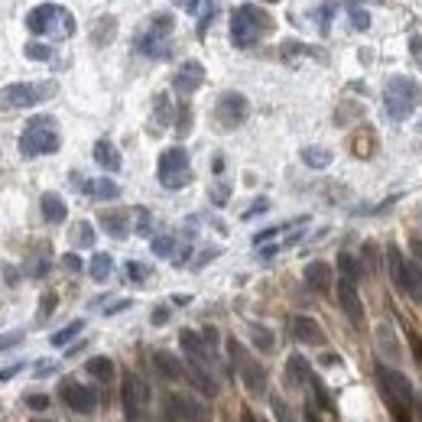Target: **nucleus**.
<instances>
[{
  "label": "nucleus",
  "instance_id": "obj_34",
  "mask_svg": "<svg viewBox=\"0 0 422 422\" xmlns=\"http://www.w3.org/2000/svg\"><path fill=\"white\" fill-rule=\"evenodd\" d=\"M114 16H104V20H101V23H94V43H98V46H108L111 43V33H114Z\"/></svg>",
  "mask_w": 422,
  "mask_h": 422
},
{
  "label": "nucleus",
  "instance_id": "obj_28",
  "mask_svg": "<svg viewBox=\"0 0 422 422\" xmlns=\"http://www.w3.org/2000/svg\"><path fill=\"white\" fill-rule=\"evenodd\" d=\"M302 162L309 169H325V166H331V150H325V146H306L302 150Z\"/></svg>",
  "mask_w": 422,
  "mask_h": 422
},
{
  "label": "nucleus",
  "instance_id": "obj_4",
  "mask_svg": "<svg viewBox=\"0 0 422 422\" xmlns=\"http://www.w3.org/2000/svg\"><path fill=\"white\" fill-rule=\"evenodd\" d=\"M419 84L409 75H393L384 88V108L393 121H406L416 108H419Z\"/></svg>",
  "mask_w": 422,
  "mask_h": 422
},
{
  "label": "nucleus",
  "instance_id": "obj_47",
  "mask_svg": "<svg viewBox=\"0 0 422 422\" xmlns=\"http://www.w3.org/2000/svg\"><path fill=\"white\" fill-rule=\"evenodd\" d=\"M62 267L69 270V273H82V260H78L75 253H65V257H62Z\"/></svg>",
  "mask_w": 422,
  "mask_h": 422
},
{
  "label": "nucleus",
  "instance_id": "obj_33",
  "mask_svg": "<svg viewBox=\"0 0 422 422\" xmlns=\"http://www.w3.org/2000/svg\"><path fill=\"white\" fill-rule=\"evenodd\" d=\"M338 270H341V277L354 279V283H357V277H361V263L354 260L351 253H338Z\"/></svg>",
  "mask_w": 422,
  "mask_h": 422
},
{
  "label": "nucleus",
  "instance_id": "obj_42",
  "mask_svg": "<svg viewBox=\"0 0 422 422\" xmlns=\"http://www.w3.org/2000/svg\"><path fill=\"white\" fill-rule=\"evenodd\" d=\"M361 253H364V270L374 277V273H377V244H374V240H367V244L361 247Z\"/></svg>",
  "mask_w": 422,
  "mask_h": 422
},
{
  "label": "nucleus",
  "instance_id": "obj_20",
  "mask_svg": "<svg viewBox=\"0 0 422 422\" xmlns=\"http://www.w3.org/2000/svg\"><path fill=\"white\" fill-rule=\"evenodd\" d=\"M306 286L315 292H328L331 289V267L322 260H315L306 267Z\"/></svg>",
  "mask_w": 422,
  "mask_h": 422
},
{
  "label": "nucleus",
  "instance_id": "obj_18",
  "mask_svg": "<svg viewBox=\"0 0 422 422\" xmlns=\"http://www.w3.org/2000/svg\"><path fill=\"white\" fill-rule=\"evenodd\" d=\"M374 335H377V348H380V354H384L387 361H403V348H399V341H396V335H393L390 322H380Z\"/></svg>",
  "mask_w": 422,
  "mask_h": 422
},
{
  "label": "nucleus",
  "instance_id": "obj_23",
  "mask_svg": "<svg viewBox=\"0 0 422 422\" xmlns=\"http://www.w3.org/2000/svg\"><path fill=\"white\" fill-rule=\"evenodd\" d=\"M94 162L101 169H108V172H117L121 169V153H117V146L111 140H98L94 143Z\"/></svg>",
  "mask_w": 422,
  "mask_h": 422
},
{
  "label": "nucleus",
  "instance_id": "obj_37",
  "mask_svg": "<svg viewBox=\"0 0 422 422\" xmlns=\"http://www.w3.org/2000/svg\"><path fill=\"white\" fill-rule=\"evenodd\" d=\"M72 240H75L78 247H91L94 244V228L88 221H78L75 224V234H72Z\"/></svg>",
  "mask_w": 422,
  "mask_h": 422
},
{
  "label": "nucleus",
  "instance_id": "obj_62",
  "mask_svg": "<svg viewBox=\"0 0 422 422\" xmlns=\"http://www.w3.org/2000/svg\"><path fill=\"white\" fill-rule=\"evenodd\" d=\"M419 416H422V406H419Z\"/></svg>",
  "mask_w": 422,
  "mask_h": 422
},
{
  "label": "nucleus",
  "instance_id": "obj_24",
  "mask_svg": "<svg viewBox=\"0 0 422 422\" xmlns=\"http://www.w3.org/2000/svg\"><path fill=\"white\" fill-rule=\"evenodd\" d=\"M101 228L108 231L114 240H123L131 234V224H127V211H104L101 215Z\"/></svg>",
  "mask_w": 422,
  "mask_h": 422
},
{
  "label": "nucleus",
  "instance_id": "obj_46",
  "mask_svg": "<svg viewBox=\"0 0 422 422\" xmlns=\"http://www.w3.org/2000/svg\"><path fill=\"white\" fill-rule=\"evenodd\" d=\"M26 406H30V409H46L49 396H43V393H30V396H26Z\"/></svg>",
  "mask_w": 422,
  "mask_h": 422
},
{
  "label": "nucleus",
  "instance_id": "obj_13",
  "mask_svg": "<svg viewBox=\"0 0 422 422\" xmlns=\"http://www.w3.org/2000/svg\"><path fill=\"white\" fill-rule=\"evenodd\" d=\"M59 396L62 403L72 409V413H94L98 409V393L91 390V387H82L78 380H62L59 387Z\"/></svg>",
  "mask_w": 422,
  "mask_h": 422
},
{
  "label": "nucleus",
  "instance_id": "obj_45",
  "mask_svg": "<svg viewBox=\"0 0 422 422\" xmlns=\"http://www.w3.org/2000/svg\"><path fill=\"white\" fill-rule=\"evenodd\" d=\"M267 208H270V201H267V199H257V201H253V205H250V208H247V211H244V221H250V218L263 215V211H267Z\"/></svg>",
  "mask_w": 422,
  "mask_h": 422
},
{
  "label": "nucleus",
  "instance_id": "obj_32",
  "mask_svg": "<svg viewBox=\"0 0 422 422\" xmlns=\"http://www.w3.org/2000/svg\"><path fill=\"white\" fill-rule=\"evenodd\" d=\"M250 338H253V345L260 348V351H273V345H277V338H273V331L267 328V325H250Z\"/></svg>",
  "mask_w": 422,
  "mask_h": 422
},
{
  "label": "nucleus",
  "instance_id": "obj_49",
  "mask_svg": "<svg viewBox=\"0 0 422 422\" xmlns=\"http://www.w3.org/2000/svg\"><path fill=\"white\" fill-rule=\"evenodd\" d=\"M176 7H182L185 13H199V7H201V0H172Z\"/></svg>",
  "mask_w": 422,
  "mask_h": 422
},
{
  "label": "nucleus",
  "instance_id": "obj_16",
  "mask_svg": "<svg viewBox=\"0 0 422 422\" xmlns=\"http://www.w3.org/2000/svg\"><path fill=\"white\" fill-rule=\"evenodd\" d=\"M201 82H205V65L195 59L179 65V72L172 75V88H176L179 94H192L195 88H201Z\"/></svg>",
  "mask_w": 422,
  "mask_h": 422
},
{
  "label": "nucleus",
  "instance_id": "obj_17",
  "mask_svg": "<svg viewBox=\"0 0 422 422\" xmlns=\"http://www.w3.org/2000/svg\"><path fill=\"white\" fill-rule=\"evenodd\" d=\"M292 338L299 341V345H325V331H322V325L315 322V318H309V315H296L292 318Z\"/></svg>",
  "mask_w": 422,
  "mask_h": 422
},
{
  "label": "nucleus",
  "instance_id": "obj_50",
  "mask_svg": "<svg viewBox=\"0 0 422 422\" xmlns=\"http://www.w3.org/2000/svg\"><path fill=\"white\" fill-rule=\"evenodd\" d=\"M189 127H192V114H189V108H182V114H179V133H189Z\"/></svg>",
  "mask_w": 422,
  "mask_h": 422
},
{
  "label": "nucleus",
  "instance_id": "obj_10",
  "mask_svg": "<svg viewBox=\"0 0 422 422\" xmlns=\"http://www.w3.org/2000/svg\"><path fill=\"white\" fill-rule=\"evenodd\" d=\"M228 351H231V361H234V367H238L240 380H244V387L253 393V396H260V393L267 390V370L253 361L250 354L240 348V341H234V338L228 341Z\"/></svg>",
  "mask_w": 422,
  "mask_h": 422
},
{
  "label": "nucleus",
  "instance_id": "obj_31",
  "mask_svg": "<svg viewBox=\"0 0 422 422\" xmlns=\"http://www.w3.org/2000/svg\"><path fill=\"white\" fill-rule=\"evenodd\" d=\"M82 328H84V322H82V318H75V322H69L62 331H55L49 341H52V348H65V345H72V338H75V335H82Z\"/></svg>",
  "mask_w": 422,
  "mask_h": 422
},
{
  "label": "nucleus",
  "instance_id": "obj_61",
  "mask_svg": "<svg viewBox=\"0 0 422 422\" xmlns=\"http://www.w3.org/2000/svg\"><path fill=\"white\" fill-rule=\"evenodd\" d=\"M267 4H279V0H267Z\"/></svg>",
  "mask_w": 422,
  "mask_h": 422
},
{
  "label": "nucleus",
  "instance_id": "obj_14",
  "mask_svg": "<svg viewBox=\"0 0 422 422\" xmlns=\"http://www.w3.org/2000/svg\"><path fill=\"white\" fill-rule=\"evenodd\" d=\"M166 409H169V416L179 422H205L208 419V409L201 406L199 399L182 396V393H172V396L166 399Z\"/></svg>",
  "mask_w": 422,
  "mask_h": 422
},
{
  "label": "nucleus",
  "instance_id": "obj_52",
  "mask_svg": "<svg viewBox=\"0 0 422 422\" xmlns=\"http://www.w3.org/2000/svg\"><path fill=\"white\" fill-rule=\"evenodd\" d=\"M133 302L131 299H117V302H111L108 309H104V315H114V312H123V309H131Z\"/></svg>",
  "mask_w": 422,
  "mask_h": 422
},
{
  "label": "nucleus",
  "instance_id": "obj_11",
  "mask_svg": "<svg viewBox=\"0 0 422 422\" xmlns=\"http://www.w3.org/2000/svg\"><path fill=\"white\" fill-rule=\"evenodd\" d=\"M247 114H250V104H247V98L238 91H224L215 104V117L224 131H238L240 123L247 121Z\"/></svg>",
  "mask_w": 422,
  "mask_h": 422
},
{
  "label": "nucleus",
  "instance_id": "obj_40",
  "mask_svg": "<svg viewBox=\"0 0 422 422\" xmlns=\"http://www.w3.org/2000/svg\"><path fill=\"white\" fill-rule=\"evenodd\" d=\"M26 59H36V62H49L52 59V49L49 46H43V43H26Z\"/></svg>",
  "mask_w": 422,
  "mask_h": 422
},
{
  "label": "nucleus",
  "instance_id": "obj_59",
  "mask_svg": "<svg viewBox=\"0 0 422 422\" xmlns=\"http://www.w3.org/2000/svg\"><path fill=\"white\" fill-rule=\"evenodd\" d=\"M33 422H52V419H33Z\"/></svg>",
  "mask_w": 422,
  "mask_h": 422
},
{
  "label": "nucleus",
  "instance_id": "obj_29",
  "mask_svg": "<svg viewBox=\"0 0 422 422\" xmlns=\"http://www.w3.org/2000/svg\"><path fill=\"white\" fill-rule=\"evenodd\" d=\"M111 270H114V260H111V253H94V257H91V267H88V273H91L94 283H104V279L111 277Z\"/></svg>",
  "mask_w": 422,
  "mask_h": 422
},
{
  "label": "nucleus",
  "instance_id": "obj_9",
  "mask_svg": "<svg viewBox=\"0 0 422 422\" xmlns=\"http://www.w3.org/2000/svg\"><path fill=\"white\" fill-rule=\"evenodd\" d=\"M160 182H162V189H185V185L192 182V166H189L185 146H169V150H162Z\"/></svg>",
  "mask_w": 422,
  "mask_h": 422
},
{
  "label": "nucleus",
  "instance_id": "obj_12",
  "mask_svg": "<svg viewBox=\"0 0 422 422\" xmlns=\"http://www.w3.org/2000/svg\"><path fill=\"white\" fill-rule=\"evenodd\" d=\"M146 399H150V390H146L143 380H140L137 374H123L121 403H123V416H127V422H140Z\"/></svg>",
  "mask_w": 422,
  "mask_h": 422
},
{
  "label": "nucleus",
  "instance_id": "obj_41",
  "mask_svg": "<svg viewBox=\"0 0 422 422\" xmlns=\"http://www.w3.org/2000/svg\"><path fill=\"white\" fill-rule=\"evenodd\" d=\"M137 234L140 238H150L153 234V215L146 208H137Z\"/></svg>",
  "mask_w": 422,
  "mask_h": 422
},
{
  "label": "nucleus",
  "instance_id": "obj_1",
  "mask_svg": "<svg viewBox=\"0 0 422 422\" xmlns=\"http://www.w3.org/2000/svg\"><path fill=\"white\" fill-rule=\"evenodd\" d=\"M377 384H380V393L384 399L390 403V413H393V422H413V384H409L406 377L399 374L393 367H384V364H377Z\"/></svg>",
  "mask_w": 422,
  "mask_h": 422
},
{
  "label": "nucleus",
  "instance_id": "obj_35",
  "mask_svg": "<svg viewBox=\"0 0 422 422\" xmlns=\"http://www.w3.org/2000/svg\"><path fill=\"white\" fill-rule=\"evenodd\" d=\"M270 409H273V416H277V422H296V416H292L289 403H286L283 396H270Z\"/></svg>",
  "mask_w": 422,
  "mask_h": 422
},
{
  "label": "nucleus",
  "instance_id": "obj_19",
  "mask_svg": "<svg viewBox=\"0 0 422 422\" xmlns=\"http://www.w3.org/2000/svg\"><path fill=\"white\" fill-rule=\"evenodd\" d=\"M189 377H192V384L199 387L205 396H218V390H221V384H218V377L211 367H205V364H195L189 361Z\"/></svg>",
  "mask_w": 422,
  "mask_h": 422
},
{
  "label": "nucleus",
  "instance_id": "obj_15",
  "mask_svg": "<svg viewBox=\"0 0 422 422\" xmlns=\"http://www.w3.org/2000/svg\"><path fill=\"white\" fill-rule=\"evenodd\" d=\"M338 302L345 309V315L351 318V325H364V302L357 296V283L354 279H338Z\"/></svg>",
  "mask_w": 422,
  "mask_h": 422
},
{
  "label": "nucleus",
  "instance_id": "obj_43",
  "mask_svg": "<svg viewBox=\"0 0 422 422\" xmlns=\"http://www.w3.org/2000/svg\"><path fill=\"white\" fill-rule=\"evenodd\" d=\"M127 277H131L133 283H146V279H150V267H143V263L131 260V263H127Z\"/></svg>",
  "mask_w": 422,
  "mask_h": 422
},
{
  "label": "nucleus",
  "instance_id": "obj_48",
  "mask_svg": "<svg viewBox=\"0 0 422 422\" xmlns=\"http://www.w3.org/2000/svg\"><path fill=\"white\" fill-rule=\"evenodd\" d=\"M409 345H413V357H416V364H422V338L416 335V331H409Z\"/></svg>",
  "mask_w": 422,
  "mask_h": 422
},
{
  "label": "nucleus",
  "instance_id": "obj_58",
  "mask_svg": "<svg viewBox=\"0 0 422 422\" xmlns=\"http://www.w3.org/2000/svg\"><path fill=\"white\" fill-rule=\"evenodd\" d=\"M322 364H328V367H331V364H338V354H325Z\"/></svg>",
  "mask_w": 422,
  "mask_h": 422
},
{
  "label": "nucleus",
  "instance_id": "obj_57",
  "mask_svg": "<svg viewBox=\"0 0 422 422\" xmlns=\"http://www.w3.org/2000/svg\"><path fill=\"white\" fill-rule=\"evenodd\" d=\"M36 374H39V377H46V374H52V364H39V367H36Z\"/></svg>",
  "mask_w": 422,
  "mask_h": 422
},
{
  "label": "nucleus",
  "instance_id": "obj_56",
  "mask_svg": "<svg viewBox=\"0 0 422 422\" xmlns=\"http://www.w3.org/2000/svg\"><path fill=\"white\" fill-rule=\"evenodd\" d=\"M306 422H322V419H318V413H315L312 406H306Z\"/></svg>",
  "mask_w": 422,
  "mask_h": 422
},
{
  "label": "nucleus",
  "instance_id": "obj_5",
  "mask_svg": "<svg viewBox=\"0 0 422 422\" xmlns=\"http://www.w3.org/2000/svg\"><path fill=\"white\" fill-rule=\"evenodd\" d=\"M59 133H55V121L52 117H33L30 123H26L23 137H20V153L26 156V160H33V156H49L59 150Z\"/></svg>",
  "mask_w": 422,
  "mask_h": 422
},
{
  "label": "nucleus",
  "instance_id": "obj_39",
  "mask_svg": "<svg viewBox=\"0 0 422 422\" xmlns=\"http://www.w3.org/2000/svg\"><path fill=\"white\" fill-rule=\"evenodd\" d=\"M348 13H351V26L354 30H367L370 26V16L364 7H357V4H348Z\"/></svg>",
  "mask_w": 422,
  "mask_h": 422
},
{
  "label": "nucleus",
  "instance_id": "obj_44",
  "mask_svg": "<svg viewBox=\"0 0 422 422\" xmlns=\"http://www.w3.org/2000/svg\"><path fill=\"white\" fill-rule=\"evenodd\" d=\"M52 309H55V292H46L43 302H39V322H46L49 315H52Z\"/></svg>",
  "mask_w": 422,
  "mask_h": 422
},
{
  "label": "nucleus",
  "instance_id": "obj_55",
  "mask_svg": "<svg viewBox=\"0 0 422 422\" xmlns=\"http://www.w3.org/2000/svg\"><path fill=\"white\" fill-rule=\"evenodd\" d=\"M240 422H257V416H253V413H250V409H247V406H244V409H240Z\"/></svg>",
  "mask_w": 422,
  "mask_h": 422
},
{
  "label": "nucleus",
  "instance_id": "obj_27",
  "mask_svg": "<svg viewBox=\"0 0 422 422\" xmlns=\"http://www.w3.org/2000/svg\"><path fill=\"white\" fill-rule=\"evenodd\" d=\"M84 370H88V377L101 380V384L114 380V361L111 357H91V361H84Z\"/></svg>",
  "mask_w": 422,
  "mask_h": 422
},
{
  "label": "nucleus",
  "instance_id": "obj_25",
  "mask_svg": "<svg viewBox=\"0 0 422 422\" xmlns=\"http://www.w3.org/2000/svg\"><path fill=\"white\" fill-rule=\"evenodd\" d=\"M153 367L160 370L166 380H182V377H185V367H182V364H179L169 351H156V354H153Z\"/></svg>",
  "mask_w": 422,
  "mask_h": 422
},
{
  "label": "nucleus",
  "instance_id": "obj_30",
  "mask_svg": "<svg viewBox=\"0 0 422 422\" xmlns=\"http://www.w3.org/2000/svg\"><path fill=\"white\" fill-rule=\"evenodd\" d=\"M153 123H156V131L172 123V104H169L166 94H156V101H153Z\"/></svg>",
  "mask_w": 422,
  "mask_h": 422
},
{
  "label": "nucleus",
  "instance_id": "obj_3",
  "mask_svg": "<svg viewBox=\"0 0 422 422\" xmlns=\"http://www.w3.org/2000/svg\"><path fill=\"white\" fill-rule=\"evenodd\" d=\"M267 30H273V20L260 7L244 4V7H238L231 13V39H234L238 49H250Z\"/></svg>",
  "mask_w": 422,
  "mask_h": 422
},
{
  "label": "nucleus",
  "instance_id": "obj_8",
  "mask_svg": "<svg viewBox=\"0 0 422 422\" xmlns=\"http://www.w3.org/2000/svg\"><path fill=\"white\" fill-rule=\"evenodd\" d=\"M55 98V82H16L7 84L0 91V104L4 108H36L43 101Z\"/></svg>",
  "mask_w": 422,
  "mask_h": 422
},
{
  "label": "nucleus",
  "instance_id": "obj_60",
  "mask_svg": "<svg viewBox=\"0 0 422 422\" xmlns=\"http://www.w3.org/2000/svg\"><path fill=\"white\" fill-rule=\"evenodd\" d=\"M374 4H387V0H374Z\"/></svg>",
  "mask_w": 422,
  "mask_h": 422
},
{
  "label": "nucleus",
  "instance_id": "obj_38",
  "mask_svg": "<svg viewBox=\"0 0 422 422\" xmlns=\"http://www.w3.org/2000/svg\"><path fill=\"white\" fill-rule=\"evenodd\" d=\"M153 253L156 257H176V238H169V234L153 238Z\"/></svg>",
  "mask_w": 422,
  "mask_h": 422
},
{
  "label": "nucleus",
  "instance_id": "obj_54",
  "mask_svg": "<svg viewBox=\"0 0 422 422\" xmlns=\"http://www.w3.org/2000/svg\"><path fill=\"white\" fill-rule=\"evenodd\" d=\"M277 253H279V244H270V247H263L260 250V257L263 260H270V257H277Z\"/></svg>",
  "mask_w": 422,
  "mask_h": 422
},
{
  "label": "nucleus",
  "instance_id": "obj_21",
  "mask_svg": "<svg viewBox=\"0 0 422 422\" xmlns=\"http://www.w3.org/2000/svg\"><path fill=\"white\" fill-rule=\"evenodd\" d=\"M82 192L98 201H111L121 195V189H117L114 179H88V182H82Z\"/></svg>",
  "mask_w": 422,
  "mask_h": 422
},
{
  "label": "nucleus",
  "instance_id": "obj_51",
  "mask_svg": "<svg viewBox=\"0 0 422 422\" xmlns=\"http://www.w3.org/2000/svg\"><path fill=\"white\" fill-rule=\"evenodd\" d=\"M228 195H231L228 185H218L215 192H211V201H215V205H224V201H228Z\"/></svg>",
  "mask_w": 422,
  "mask_h": 422
},
{
  "label": "nucleus",
  "instance_id": "obj_2",
  "mask_svg": "<svg viewBox=\"0 0 422 422\" xmlns=\"http://www.w3.org/2000/svg\"><path fill=\"white\" fill-rule=\"evenodd\" d=\"M26 26H30V33L49 36V39L75 36V16L65 7H59V4H39V7H33L30 16H26Z\"/></svg>",
  "mask_w": 422,
  "mask_h": 422
},
{
  "label": "nucleus",
  "instance_id": "obj_6",
  "mask_svg": "<svg viewBox=\"0 0 422 422\" xmlns=\"http://www.w3.org/2000/svg\"><path fill=\"white\" fill-rule=\"evenodd\" d=\"M169 33H172V16L169 13L153 16V20L146 23V30L137 33V52L150 55V59H169V52H172Z\"/></svg>",
  "mask_w": 422,
  "mask_h": 422
},
{
  "label": "nucleus",
  "instance_id": "obj_22",
  "mask_svg": "<svg viewBox=\"0 0 422 422\" xmlns=\"http://www.w3.org/2000/svg\"><path fill=\"white\" fill-rule=\"evenodd\" d=\"M39 208H43V218H46L49 224H62L65 221V215H69V208H65L62 195H55V192L43 195V199H39Z\"/></svg>",
  "mask_w": 422,
  "mask_h": 422
},
{
  "label": "nucleus",
  "instance_id": "obj_36",
  "mask_svg": "<svg viewBox=\"0 0 422 422\" xmlns=\"http://www.w3.org/2000/svg\"><path fill=\"white\" fill-rule=\"evenodd\" d=\"M283 59L286 62H292V59H299V55H322L318 49H309V46H302V43H283Z\"/></svg>",
  "mask_w": 422,
  "mask_h": 422
},
{
  "label": "nucleus",
  "instance_id": "obj_53",
  "mask_svg": "<svg viewBox=\"0 0 422 422\" xmlns=\"http://www.w3.org/2000/svg\"><path fill=\"white\" fill-rule=\"evenodd\" d=\"M169 322V309L166 306H156L153 309V325H166Z\"/></svg>",
  "mask_w": 422,
  "mask_h": 422
},
{
  "label": "nucleus",
  "instance_id": "obj_7",
  "mask_svg": "<svg viewBox=\"0 0 422 422\" xmlns=\"http://www.w3.org/2000/svg\"><path fill=\"white\" fill-rule=\"evenodd\" d=\"M387 263H390V279L403 296L413 302H422V270L413 260H406L399 247H387Z\"/></svg>",
  "mask_w": 422,
  "mask_h": 422
},
{
  "label": "nucleus",
  "instance_id": "obj_26",
  "mask_svg": "<svg viewBox=\"0 0 422 422\" xmlns=\"http://www.w3.org/2000/svg\"><path fill=\"white\" fill-rule=\"evenodd\" d=\"M286 377H289V384H292V387L309 384V377H312V370H309V361L302 357V354H292L289 361H286Z\"/></svg>",
  "mask_w": 422,
  "mask_h": 422
}]
</instances>
